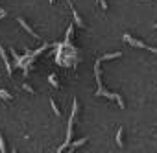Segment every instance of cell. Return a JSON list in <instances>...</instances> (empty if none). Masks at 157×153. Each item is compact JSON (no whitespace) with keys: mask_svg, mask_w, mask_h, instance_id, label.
Here are the masks:
<instances>
[{"mask_svg":"<svg viewBox=\"0 0 157 153\" xmlns=\"http://www.w3.org/2000/svg\"><path fill=\"white\" fill-rule=\"evenodd\" d=\"M76 113H78V100H74V105H72V114H70V120H68V129H67V140H65V144L59 147V151H57V153H63V149H65L67 146H70V140H72V122H74Z\"/></svg>","mask_w":157,"mask_h":153,"instance_id":"obj_1","label":"cell"},{"mask_svg":"<svg viewBox=\"0 0 157 153\" xmlns=\"http://www.w3.org/2000/svg\"><path fill=\"white\" fill-rule=\"evenodd\" d=\"M17 21H19V24H21V26H22V28H24V30H26V32H28V33H30L32 37H39V35H37V33H35V32H33V30H32V28H30V26L26 24V21H24L22 17H19Z\"/></svg>","mask_w":157,"mask_h":153,"instance_id":"obj_2","label":"cell"},{"mask_svg":"<svg viewBox=\"0 0 157 153\" xmlns=\"http://www.w3.org/2000/svg\"><path fill=\"white\" fill-rule=\"evenodd\" d=\"M0 55H2V59H4V65H6V70H8V74H11V63H10V59H8V55H6V50L0 46Z\"/></svg>","mask_w":157,"mask_h":153,"instance_id":"obj_3","label":"cell"},{"mask_svg":"<svg viewBox=\"0 0 157 153\" xmlns=\"http://www.w3.org/2000/svg\"><path fill=\"white\" fill-rule=\"evenodd\" d=\"M122 133H124V129L120 127V129H118V133H117V144H118L120 147L124 146V142H122Z\"/></svg>","mask_w":157,"mask_h":153,"instance_id":"obj_4","label":"cell"},{"mask_svg":"<svg viewBox=\"0 0 157 153\" xmlns=\"http://www.w3.org/2000/svg\"><path fill=\"white\" fill-rule=\"evenodd\" d=\"M0 98H2V100H11V94L6 89H0Z\"/></svg>","mask_w":157,"mask_h":153,"instance_id":"obj_5","label":"cell"},{"mask_svg":"<svg viewBox=\"0 0 157 153\" xmlns=\"http://www.w3.org/2000/svg\"><path fill=\"white\" fill-rule=\"evenodd\" d=\"M0 151L6 153V144H4V138H2V133H0Z\"/></svg>","mask_w":157,"mask_h":153,"instance_id":"obj_6","label":"cell"},{"mask_svg":"<svg viewBox=\"0 0 157 153\" xmlns=\"http://www.w3.org/2000/svg\"><path fill=\"white\" fill-rule=\"evenodd\" d=\"M50 103H52V109H54V113H56V114H57V116H59V114H61V113H59V109H57V107H56V102H54V100H50Z\"/></svg>","mask_w":157,"mask_h":153,"instance_id":"obj_7","label":"cell"},{"mask_svg":"<svg viewBox=\"0 0 157 153\" xmlns=\"http://www.w3.org/2000/svg\"><path fill=\"white\" fill-rule=\"evenodd\" d=\"M22 87L26 89V92H30V94H33V89H32V85H28V83H24Z\"/></svg>","mask_w":157,"mask_h":153,"instance_id":"obj_8","label":"cell"},{"mask_svg":"<svg viewBox=\"0 0 157 153\" xmlns=\"http://www.w3.org/2000/svg\"><path fill=\"white\" fill-rule=\"evenodd\" d=\"M98 4H100L104 9H107V4H105V0H98Z\"/></svg>","mask_w":157,"mask_h":153,"instance_id":"obj_9","label":"cell"},{"mask_svg":"<svg viewBox=\"0 0 157 153\" xmlns=\"http://www.w3.org/2000/svg\"><path fill=\"white\" fill-rule=\"evenodd\" d=\"M50 83H52V85H56V87H57V81H56V76H50Z\"/></svg>","mask_w":157,"mask_h":153,"instance_id":"obj_10","label":"cell"},{"mask_svg":"<svg viewBox=\"0 0 157 153\" xmlns=\"http://www.w3.org/2000/svg\"><path fill=\"white\" fill-rule=\"evenodd\" d=\"M0 17H6V11H2V9H0Z\"/></svg>","mask_w":157,"mask_h":153,"instance_id":"obj_11","label":"cell"},{"mask_svg":"<svg viewBox=\"0 0 157 153\" xmlns=\"http://www.w3.org/2000/svg\"><path fill=\"white\" fill-rule=\"evenodd\" d=\"M13 153H15V151H13Z\"/></svg>","mask_w":157,"mask_h":153,"instance_id":"obj_12","label":"cell"}]
</instances>
